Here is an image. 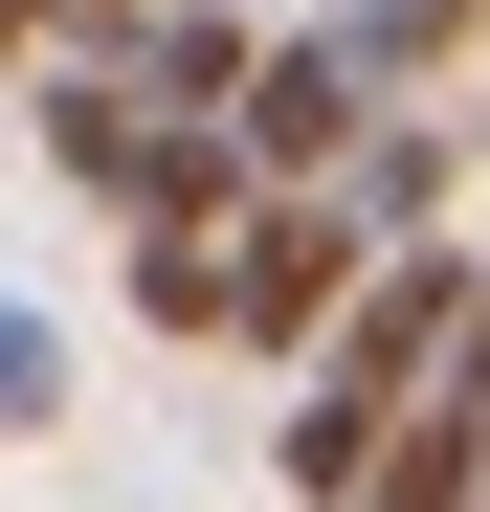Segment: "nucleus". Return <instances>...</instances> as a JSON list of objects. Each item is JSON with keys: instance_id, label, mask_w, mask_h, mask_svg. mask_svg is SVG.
<instances>
[{"instance_id": "obj_9", "label": "nucleus", "mask_w": 490, "mask_h": 512, "mask_svg": "<svg viewBox=\"0 0 490 512\" xmlns=\"http://www.w3.org/2000/svg\"><path fill=\"white\" fill-rule=\"evenodd\" d=\"M245 23H335V0H245Z\"/></svg>"}, {"instance_id": "obj_7", "label": "nucleus", "mask_w": 490, "mask_h": 512, "mask_svg": "<svg viewBox=\"0 0 490 512\" xmlns=\"http://www.w3.org/2000/svg\"><path fill=\"white\" fill-rule=\"evenodd\" d=\"M156 23V0H45V45H134Z\"/></svg>"}, {"instance_id": "obj_2", "label": "nucleus", "mask_w": 490, "mask_h": 512, "mask_svg": "<svg viewBox=\"0 0 490 512\" xmlns=\"http://www.w3.org/2000/svg\"><path fill=\"white\" fill-rule=\"evenodd\" d=\"M335 201H357V245H446V201H468V112H446V90H379L357 156H335Z\"/></svg>"}, {"instance_id": "obj_4", "label": "nucleus", "mask_w": 490, "mask_h": 512, "mask_svg": "<svg viewBox=\"0 0 490 512\" xmlns=\"http://www.w3.org/2000/svg\"><path fill=\"white\" fill-rule=\"evenodd\" d=\"M45 423H67V334L0 290V446H45Z\"/></svg>"}, {"instance_id": "obj_3", "label": "nucleus", "mask_w": 490, "mask_h": 512, "mask_svg": "<svg viewBox=\"0 0 490 512\" xmlns=\"http://www.w3.org/2000/svg\"><path fill=\"white\" fill-rule=\"evenodd\" d=\"M134 312L156 334H223V223H134Z\"/></svg>"}, {"instance_id": "obj_5", "label": "nucleus", "mask_w": 490, "mask_h": 512, "mask_svg": "<svg viewBox=\"0 0 490 512\" xmlns=\"http://www.w3.org/2000/svg\"><path fill=\"white\" fill-rule=\"evenodd\" d=\"M424 401H468V423H490V245H468V290H446V357H424Z\"/></svg>"}, {"instance_id": "obj_1", "label": "nucleus", "mask_w": 490, "mask_h": 512, "mask_svg": "<svg viewBox=\"0 0 490 512\" xmlns=\"http://www.w3.org/2000/svg\"><path fill=\"white\" fill-rule=\"evenodd\" d=\"M446 290H468L446 245H379V268L335 290V334L290 357V446H268V468H290L312 512H357V468H379V423L424 401V357H446Z\"/></svg>"}, {"instance_id": "obj_8", "label": "nucleus", "mask_w": 490, "mask_h": 512, "mask_svg": "<svg viewBox=\"0 0 490 512\" xmlns=\"http://www.w3.org/2000/svg\"><path fill=\"white\" fill-rule=\"evenodd\" d=\"M0 67H45V0H0Z\"/></svg>"}, {"instance_id": "obj_6", "label": "nucleus", "mask_w": 490, "mask_h": 512, "mask_svg": "<svg viewBox=\"0 0 490 512\" xmlns=\"http://www.w3.org/2000/svg\"><path fill=\"white\" fill-rule=\"evenodd\" d=\"M379 23H401V45H424V67H446V45H468V23H490V0H379Z\"/></svg>"}]
</instances>
